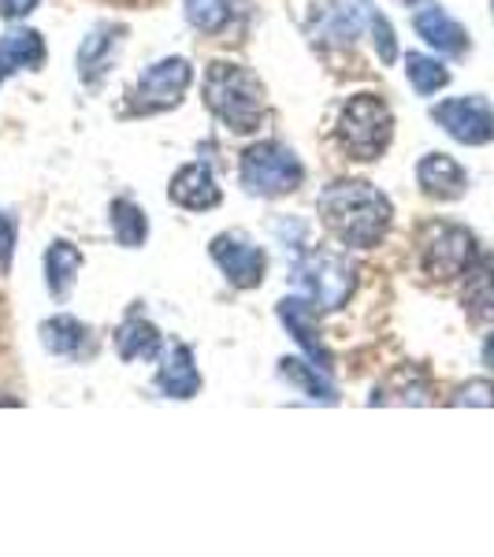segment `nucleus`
Returning <instances> with one entry per match:
<instances>
[{
	"mask_svg": "<svg viewBox=\"0 0 494 557\" xmlns=\"http://www.w3.org/2000/svg\"><path fill=\"white\" fill-rule=\"evenodd\" d=\"M320 223L335 242L349 249H375L394 223V205L365 178H335L317 197Z\"/></svg>",
	"mask_w": 494,
	"mask_h": 557,
	"instance_id": "nucleus-1",
	"label": "nucleus"
},
{
	"mask_svg": "<svg viewBox=\"0 0 494 557\" xmlns=\"http://www.w3.org/2000/svg\"><path fill=\"white\" fill-rule=\"evenodd\" d=\"M205 108L220 120L223 131L231 134H257L268 112L264 83L257 78L254 67L235 64V60H215L205 71L201 83Z\"/></svg>",
	"mask_w": 494,
	"mask_h": 557,
	"instance_id": "nucleus-2",
	"label": "nucleus"
},
{
	"mask_svg": "<svg viewBox=\"0 0 494 557\" xmlns=\"http://www.w3.org/2000/svg\"><path fill=\"white\" fill-rule=\"evenodd\" d=\"M394 138V112L380 94H354L338 112L335 141L349 160L372 164L391 149Z\"/></svg>",
	"mask_w": 494,
	"mask_h": 557,
	"instance_id": "nucleus-3",
	"label": "nucleus"
},
{
	"mask_svg": "<svg viewBox=\"0 0 494 557\" xmlns=\"http://www.w3.org/2000/svg\"><path fill=\"white\" fill-rule=\"evenodd\" d=\"M294 283L301 286V294L317 305L320 312H335L354 298L357 290V268L343 249H309V253L298 257L291 272Z\"/></svg>",
	"mask_w": 494,
	"mask_h": 557,
	"instance_id": "nucleus-4",
	"label": "nucleus"
},
{
	"mask_svg": "<svg viewBox=\"0 0 494 557\" xmlns=\"http://www.w3.org/2000/svg\"><path fill=\"white\" fill-rule=\"evenodd\" d=\"M238 183L246 194L275 201V197L298 190L305 183V168L283 141H254L238 160Z\"/></svg>",
	"mask_w": 494,
	"mask_h": 557,
	"instance_id": "nucleus-5",
	"label": "nucleus"
},
{
	"mask_svg": "<svg viewBox=\"0 0 494 557\" xmlns=\"http://www.w3.org/2000/svg\"><path fill=\"white\" fill-rule=\"evenodd\" d=\"M480 257L476 249V235L461 223H431L420 238V268L435 283H450L461 278L472 268V260Z\"/></svg>",
	"mask_w": 494,
	"mask_h": 557,
	"instance_id": "nucleus-6",
	"label": "nucleus"
},
{
	"mask_svg": "<svg viewBox=\"0 0 494 557\" xmlns=\"http://www.w3.org/2000/svg\"><path fill=\"white\" fill-rule=\"evenodd\" d=\"M190 83H194L190 60H183V57L160 60V64H152L146 75L138 78V86L131 89V112L157 115V112H168V108H178Z\"/></svg>",
	"mask_w": 494,
	"mask_h": 557,
	"instance_id": "nucleus-7",
	"label": "nucleus"
},
{
	"mask_svg": "<svg viewBox=\"0 0 494 557\" xmlns=\"http://www.w3.org/2000/svg\"><path fill=\"white\" fill-rule=\"evenodd\" d=\"M209 257L212 264L220 268L223 278H227L235 290H257L268 275V257L264 249L254 246L249 238L242 235H215L212 246H209Z\"/></svg>",
	"mask_w": 494,
	"mask_h": 557,
	"instance_id": "nucleus-8",
	"label": "nucleus"
},
{
	"mask_svg": "<svg viewBox=\"0 0 494 557\" xmlns=\"http://www.w3.org/2000/svg\"><path fill=\"white\" fill-rule=\"evenodd\" d=\"M431 120L461 146H487L494 138V108L483 97H450L431 108Z\"/></svg>",
	"mask_w": 494,
	"mask_h": 557,
	"instance_id": "nucleus-9",
	"label": "nucleus"
},
{
	"mask_svg": "<svg viewBox=\"0 0 494 557\" xmlns=\"http://www.w3.org/2000/svg\"><path fill=\"white\" fill-rule=\"evenodd\" d=\"M168 201L183 212H209V209H220L223 190H220V183H215L212 168L194 160V164H183L172 175V183H168Z\"/></svg>",
	"mask_w": 494,
	"mask_h": 557,
	"instance_id": "nucleus-10",
	"label": "nucleus"
},
{
	"mask_svg": "<svg viewBox=\"0 0 494 557\" xmlns=\"http://www.w3.org/2000/svg\"><path fill=\"white\" fill-rule=\"evenodd\" d=\"M280 320L283 327L291 331V338L305 349V357H312L320 368H328V349H323L320 338V309L312 305L305 294L298 298H283L280 301Z\"/></svg>",
	"mask_w": 494,
	"mask_h": 557,
	"instance_id": "nucleus-11",
	"label": "nucleus"
},
{
	"mask_svg": "<svg viewBox=\"0 0 494 557\" xmlns=\"http://www.w3.org/2000/svg\"><path fill=\"white\" fill-rule=\"evenodd\" d=\"M361 26H365V12L349 0H328L320 4V12L312 15V23H305L312 41L323 45H346L361 38Z\"/></svg>",
	"mask_w": 494,
	"mask_h": 557,
	"instance_id": "nucleus-12",
	"label": "nucleus"
},
{
	"mask_svg": "<svg viewBox=\"0 0 494 557\" xmlns=\"http://www.w3.org/2000/svg\"><path fill=\"white\" fill-rule=\"evenodd\" d=\"M417 183L431 201H457V197L465 194V186H469V175H465V168L457 164L454 157H446V152H428L417 164Z\"/></svg>",
	"mask_w": 494,
	"mask_h": 557,
	"instance_id": "nucleus-13",
	"label": "nucleus"
},
{
	"mask_svg": "<svg viewBox=\"0 0 494 557\" xmlns=\"http://www.w3.org/2000/svg\"><path fill=\"white\" fill-rule=\"evenodd\" d=\"M157 391L172 401H190L197 391H201V372L194 364V349L175 343L168 346L164 361H160V372H157Z\"/></svg>",
	"mask_w": 494,
	"mask_h": 557,
	"instance_id": "nucleus-14",
	"label": "nucleus"
},
{
	"mask_svg": "<svg viewBox=\"0 0 494 557\" xmlns=\"http://www.w3.org/2000/svg\"><path fill=\"white\" fill-rule=\"evenodd\" d=\"M45 64V38L38 30H8L0 38V86L4 78L20 75V71H38Z\"/></svg>",
	"mask_w": 494,
	"mask_h": 557,
	"instance_id": "nucleus-15",
	"label": "nucleus"
},
{
	"mask_svg": "<svg viewBox=\"0 0 494 557\" xmlns=\"http://www.w3.org/2000/svg\"><path fill=\"white\" fill-rule=\"evenodd\" d=\"M412 26H417V34L431 45V49L446 52V57H461V52L469 49V34H465V26L457 20H450V15L435 4L420 8V12L412 15Z\"/></svg>",
	"mask_w": 494,
	"mask_h": 557,
	"instance_id": "nucleus-16",
	"label": "nucleus"
},
{
	"mask_svg": "<svg viewBox=\"0 0 494 557\" xmlns=\"http://www.w3.org/2000/svg\"><path fill=\"white\" fill-rule=\"evenodd\" d=\"M83 272V249L75 242H52L49 253H45V286H49L52 301H67L71 290Z\"/></svg>",
	"mask_w": 494,
	"mask_h": 557,
	"instance_id": "nucleus-17",
	"label": "nucleus"
},
{
	"mask_svg": "<svg viewBox=\"0 0 494 557\" xmlns=\"http://www.w3.org/2000/svg\"><path fill=\"white\" fill-rule=\"evenodd\" d=\"M428 394H431L428 375L420 372V368H412V364H402L380 383L372 406H424V401H431Z\"/></svg>",
	"mask_w": 494,
	"mask_h": 557,
	"instance_id": "nucleus-18",
	"label": "nucleus"
},
{
	"mask_svg": "<svg viewBox=\"0 0 494 557\" xmlns=\"http://www.w3.org/2000/svg\"><path fill=\"white\" fill-rule=\"evenodd\" d=\"M112 346L123 364L152 361V357L160 354V331H157V323H149L146 317H127L115 327Z\"/></svg>",
	"mask_w": 494,
	"mask_h": 557,
	"instance_id": "nucleus-19",
	"label": "nucleus"
},
{
	"mask_svg": "<svg viewBox=\"0 0 494 557\" xmlns=\"http://www.w3.org/2000/svg\"><path fill=\"white\" fill-rule=\"evenodd\" d=\"M465 312L476 323H491L494 320V260L491 257H476L472 268L465 272V290H461Z\"/></svg>",
	"mask_w": 494,
	"mask_h": 557,
	"instance_id": "nucleus-20",
	"label": "nucleus"
},
{
	"mask_svg": "<svg viewBox=\"0 0 494 557\" xmlns=\"http://www.w3.org/2000/svg\"><path fill=\"white\" fill-rule=\"evenodd\" d=\"M280 375L291 386H298L301 394H309L312 401H335V386L323 375V368L317 361H298V357H283L280 361Z\"/></svg>",
	"mask_w": 494,
	"mask_h": 557,
	"instance_id": "nucleus-21",
	"label": "nucleus"
},
{
	"mask_svg": "<svg viewBox=\"0 0 494 557\" xmlns=\"http://www.w3.org/2000/svg\"><path fill=\"white\" fill-rule=\"evenodd\" d=\"M38 335H41V346L49 349L52 357H78L86 346L89 331L75 317H52V320L41 323Z\"/></svg>",
	"mask_w": 494,
	"mask_h": 557,
	"instance_id": "nucleus-22",
	"label": "nucleus"
},
{
	"mask_svg": "<svg viewBox=\"0 0 494 557\" xmlns=\"http://www.w3.org/2000/svg\"><path fill=\"white\" fill-rule=\"evenodd\" d=\"M108 223H112L115 242H120V246H127V249H138L141 242L149 238V215L141 212L131 197L112 201V209H108Z\"/></svg>",
	"mask_w": 494,
	"mask_h": 557,
	"instance_id": "nucleus-23",
	"label": "nucleus"
},
{
	"mask_svg": "<svg viewBox=\"0 0 494 557\" xmlns=\"http://www.w3.org/2000/svg\"><path fill=\"white\" fill-rule=\"evenodd\" d=\"M406 78H409V86L417 89L420 97H431V94H439V89L450 83V71L439 64V60L424 57V52H409V57H406Z\"/></svg>",
	"mask_w": 494,
	"mask_h": 557,
	"instance_id": "nucleus-24",
	"label": "nucleus"
},
{
	"mask_svg": "<svg viewBox=\"0 0 494 557\" xmlns=\"http://www.w3.org/2000/svg\"><path fill=\"white\" fill-rule=\"evenodd\" d=\"M112 26H97L94 34L83 41V52H78V71H83L86 83H97V78L104 75V64H108V52H112Z\"/></svg>",
	"mask_w": 494,
	"mask_h": 557,
	"instance_id": "nucleus-25",
	"label": "nucleus"
},
{
	"mask_svg": "<svg viewBox=\"0 0 494 557\" xmlns=\"http://www.w3.org/2000/svg\"><path fill=\"white\" fill-rule=\"evenodd\" d=\"M231 0H186V20L201 34H223L231 26Z\"/></svg>",
	"mask_w": 494,
	"mask_h": 557,
	"instance_id": "nucleus-26",
	"label": "nucleus"
},
{
	"mask_svg": "<svg viewBox=\"0 0 494 557\" xmlns=\"http://www.w3.org/2000/svg\"><path fill=\"white\" fill-rule=\"evenodd\" d=\"M368 26H372V34H375V52H380V60L383 64H394V60H398V41H394L391 23L383 20L380 12H368Z\"/></svg>",
	"mask_w": 494,
	"mask_h": 557,
	"instance_id": "nucleus-27",
	"label": "nucleus"
},
{
	"mask_svg": "<svg viewBox=\"0 0 494 557\" xmlns=\"http://www.w3.org/2000/svg\"><path fill=\"white\" fill-rule=\"evenodd\" d=\"M450 401L454 406H494V383H487V380L461 383Z\"/></svg>",
	"mask_w": 494,
	"mask_h": 557,
	"instance_id": "nucleus-28",
	"label": "nucleus"
},
{
	"mask_svg": "<svg viewBox=\"0 0 494 557\" xmlns=\"http://www.w3.org/2000/svg\"><path fill=\"white\" fill-rule=\"evenodd\" d=\"M15 235H20V227H15V215L0 212V272H8V268H12Z\"/></svg>",
	"mask_w": 494,
	"mask_h": 557,
	"instance_id": "nucleus-29",
	"label": "nucleus"
},
{
	"mask_svg": "<svg viewBox=\"0 0 494 557\" xmlns=\"http://www.w3.org/2000/svg\"><path fill=\"white\" fill-rule=\"evenodd\" d=\"M34 8H38V0H0V15H4V20H12V23L26 20Z\"/></svg>",
	"mask_w": 494,
	"mask_h": 557,
	"instance_id": "nucleus-30",
	"label": "nucleus"
},
{
	"mask_svg": "<svg viewBox=\"0 0 494 557\" xmlns=\"http://www.w3.org/2000/svg\"><path fill=\"white\" fill-rule=\"evenodd\" d=\"M483 364L494 372V335H487V343H483Z\"/></svg>",
	"mask_w": 494,
	"mask_h": 557,
	"instance_id": "nucleus-31",
	"label": "nucleus"
},
{
	"mask_svg": "<svg viewBox=\"0 0 494 557\" xmlns=\"http://www.w3.org/2000/svg\"><path fill=\"white\" fill-rule=\"evenodd\" d=\"M394 4H402V8H420L424 0H394Z\"/></svg>",
	"mask_w": 494,
	"mask_h": 557,
	"instance_id": "nucleus-32",
	"label": "nucleus"
}]
</instances>
